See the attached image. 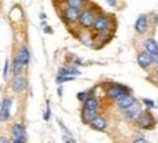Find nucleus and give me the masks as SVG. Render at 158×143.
<instances>
[{"label": "nucleus", "mask_w": 158, "mask_h": 143, "mask_svg": "<svg viewBox=\"0 0 158 143\" xmlns=\"http://www.w3.org/2000/svg\"><path fill=\"white\" fill-rule=\"evenodd\" d=\"M100 114V101L95 95V88L91 89L88 97L82 102V107H81V120L84 124H88L95 115Z\"/></svg>", "instance_id": "f257e3e1"}, {"label": "nucleus", "mask_w": 158, "mask_h": 143, "mask_svg": "<svg viewBox=\"0 0 158 143\" xmlns=\"http://www.w3.org/2000/svg\"><path fill=\"white\" fill-rule=\"evenodd\" d=\"M102 88H104V95L108 99H111V101H116L120 97H123L126 93L132 92L127 86L122 85V83H117V82H107V83L102 85Z\"/></svg>", "instance_id": "f03ea898"}, {"label": "nucleus", "mask_w": 158, "mask_h": 143, "mask_svg": "<svg viewBox=\"0 0 158 143\" xmlns=\"http://www.w3.org/2000/svg\"><path fill=\"white\" fill-rule=\"evenodd\" d=\"M111 28V16H108L106 13H100L97 15L95 21L92 23L91 29L95 32V34H106L108 32Z\"/></svg>", "instance_id": "7ed1b4c3"}, {"label": "nucleus", "mask_w": 158, "mask_h": 143, "mask_svg": "<svg viewBox=\"0 0 158 143\" xmlns=\"http://www.w3.org/2000/svg\"><path fill=\"white\" fill-rule=\"evenodd\" d=\"M97 18V13L94 12V9H89V7H85V9H82L81 10V13H79V26L82 29H85V31H89L91 26H92V23H94V21H95Z\"/></svg>", "instance_id": "20e7f679"}, {"label": "nucleus", "mask_w": 158, "mask_h": 143, "mask_svg": "<svg viewBox=\"0 0 158 143\" xmlns=\"http://www.w3.org/2000/svg\"><path fill=\"white\" fill-rule=\"evenodd\" d=\"M9 88L13 93L16 95H21L28 89V79L23 76V74H19V76H12L10 82H9Z\"/></svg>", "instance_id": "39448f33"}, {"label": "nucleus", "mask_w": 158, "mask_h": 143, "mask_svg": "<svg viewBox=\"0 0 158 143\" xmlns=\"http://www.w3.org/2000/svg\"><path fill=\"white\" fill-rule=\"evenodd\" d=\"M155 118H154V115L149 113V111H142L141 114H139V117L135 120V124L139 129H142V130H149V129H152V127H155Z\"/></svg>", "instance_id": "423d86ee"}, {"label": "nucleus", "mask_w": 158, "mask_h": 143, "mask_svg": "<svg viewBox=\"0 0 158 143\" xmlns=\"http://www.w3.org/2000/svg\"><path fill=\"white\" fill-rule=\"evenodd\" d=\"M10 109H12V98L5 97L0 104V124H5L10 120Z\"/></svg>", "instance_id": "0eeeda50"}, {"label": "nucleus", "mask_w": 158, "mask_h": 143, "mask_svg": "<svg viewBox=\"0 0 158 143\" xmlns=\"http://www.w3.org/2000/svg\"><path fill=\"white\" fill-rule=\"evenodd\" d=\"M86 126H89V129H92L94 132H106V129H107V126H108V121L104 115L98 114V115H95Z\"/></svg>", "instance_id": "6e6552de"}, {"label": "nucleus", "mask_w": 158, "mask_h": 143, "mask_svg": "<svg viewBox=\"0 0 158 143\" xmlns=\"http://www.w3.org/2000/svg\"><path fill=\"white\" fill-rule=\"evenodd\" d=\"M141 113H142V107L139 105V102L136 101L135 104H132L130 107H127V108L123 109V117L127 121H135L136 118L139 117Z\"/></svg>", "instance_id": "1a4fd4ad"}, {"label": "nucleus", "mask_w": 158, "mask_h": 143, "mask_svg": "<svg viewBox=\"0 0 158 143\" xmlns=\"http://www.w3.org/2000/svg\"><path fill=\"white\" fill-rule=\"evenodd\" d=\"M9 133H10V139H22V140H27V129L22 123H13L9 129Z\"/></svg>", "instance_id": "9d476101"}, {"label": "nucleus", "mask_w": 158, "mask_h": 143, "mask_svg": "<svg viewBox=\"0 0 158 143\" xmlns=\"http://www.w3.org/2000/svg\"><path fill=\"white\" fill-rule=\"evenodd\" d=\"M136 62H138V64H139L143 70H148L154 64L152 56H151V54H148L147 51L139 53V54H138V57H136Z\"/></svg>", "instance_id": "9b49d317"}, {"label": "nucleus", "mask_w": 158, "mask_h": 143, "mask_svg": "<svg viewBox=\"0 0 158 143\" xmlns=\"http://www.w3.org/2000/svg\"><path fill=\"white\" fill-rule=\"evenodd\" d=\"M136 102V98L133 97V93L132 92H129V93H126V95H123V97H120L118 99H116V104H117V107L122 111H123L124 108H127V107H130L132 104Z\"/></svg>", "instance_id": "f8f14e48"}, {"label": "nucleus", "mask_w": 158, "mask_h": 143, "mask_svg": "<svg viewBox=\"0 0 158 143\" xmlns=\"http://www.w3.org/2000/svg\"><path fill=\"white\" fill-rule=\"evenodd\" d=\"M79 13H81V10H78V9L66 7L63 10V19H64L66 23H76L79 19Z\"/></svg>", "instance_id": "ddd939ff"}, {"label": "nucleus", "mask_w": 158, "mask_h": 143, "mask_svg": "<svg viewBox=\"0 0 158 143\" xmlns=\"http://www.w3.org/2000/svg\"><path fill=\"white\" fill-rule=\"evenodd\" d=\"M16 57L19 58V62L27 67L29 64V62H31V54H29V48L28 46H25V44H22V46L19 47V50H18L16 53Z\"/></svg>", "instance_id": "4468645a"}, {"label": "nucleus", "mask_w": 158, "mask_h": 143, "mask_svg": "<svg viewBox=\"0 0 158 143\" xmlns=\"http://www.w3.org/2000/svg\"><path fill=\"white\" fill-rule=\"evenodd\" d=\"M57 74H60V76H73V77H76V76L81 74V72H79V67H76L75 64H66V66H62V67L59 69Z\"/></svg>", "instance_id": "2eb2a0df"}, {"label": "nucleus", "mask_w": 158, "mask_h": 143, "mask_svg": "<svg viewBox=\"0 0 158 143\" xmlns=\"http://www.w3.org/2000/svg\"><path fill=\"white\" fill-rule=\"evenodd\" d=\"M148 16L147 15H141V16L136 19L135 22V31L138 32V34H145L148 31Z\"/></svg>", "instance_id": "dca6fc26"}, {"label": "nucleus", "mask_w": 158, "mask_h": 143, "mask_svg": "<svg viewBox=\"0 0 158 143\" xmlns=\"http://www.w3.org/2000/svg\"><path fill=\"white\" fill-rule=\"evenodd\" d=\"M23 69H25V66L19 62V58H18L16 54H15L13 58L10 60V73H12V76H19V74H23Z\"/></svg>", "instance_id": "f3484780"}, {"label": "nucleus", "mask_w": 158, "mask_h": 143, "mask_svg": "<svg viewBox=\"0 0 158 143\" xmlns=\"http://www.w3.org/2000/svg\"><path fill=\"white\" fill-rule=\"evenodd\" d=\"M143 48H145V51H147L148 54H151L152 57L158 56V44L154 38H147V40L143 41Z\"/></svg>", "instance_id": "a211bd4d"}, {"label": "nucleus", "mask_w": 158, "mask_h": 143, "mask_svg": "<svg viewBox=\"0 0 158 143\" xmlns=\"http://www.w3.org/2000/svg\"><path fill=\"white\" fill-rule=\"evenodd\" d=\"M66 7H72V9H78L82 10V6H84V0H66Z\"/></svg>", "instance_id": "6ab92c4d"}, {"label": "nucleus", "mask_w": 158, "mask_h": 143, "mask_svg": "<svg viewBox=\"0 0 158 143\" xmlns=\"http://www.w3.org/2000/svg\"><path fill=\"white\" fill-rule=\"evenodd\" d=\"M73 79H75L73 76H60V74H57L56 83L62 85V83H64V82H70V80H73Z\"/></svg>", "instance_id": "aec40b11"}, {"label": "nucleus", "mask_w": 158, "mask_h": 143, "mask_svg": "<svg viewBox=\"0 0 158 143\" xmlns=\"http://www.w3.org/2000/svg\"><path fill=\"white\" fill-rule=\"evenodd\" d=\"M9 72H10V60H6V63H5V70H3V79H5V80H7Z\"/></svg>", "instance_id": "412c9836"}, {"label": "nucleus", "mask_w": 158, "mask_h": 143, "mask_svg": "<svg viewBox=\"0 0 158 143\" xmlns=\"http://www.w3.org/2000/svg\"><path fill=\"white\" fill-rule=\"evenodd\" d=\"M88 93H89V91H84V92H79L78 95H76V98H78V101H81V102H84L85 99H86V97H88Z\"/></svg>", "instance_id": "4be33fe9"}, {"label": "nucleus", "mask_w": 158, "mask_h": 143, "mask_svg": "<svg viewBox=\"0 0 158 143\" xmlns=\"http://www.w3.org/2000/svg\"><path fill=\"white\" fill-rule=\"evenodd\" d=\"M63 143H76V140L72 137V134H63Z\"/></svg>", "instance_id": "5701e85b"}, {"label": "nucleus", "mask_w": 158, "mask_h": 143, "mask_svg": "<svg viewBox=\"0 0 158 143\" xmlns=\"http://www.w3.org/2000/svg\"><path fill=\"white\" fill-rule=\"evenodd\" d=\"M50 115H51L50 104H47V107H45V111H44V120H45V121H48V120H50Z\"/></svg>", "instance_id": "b1692460"}, {"label": "nucleus", "mask_w": 158, "mask_h": 143, "mask_svg": "<svg viewBox=\"0 0 158 143\" xmlns=\"http://www.w3.org/2000/svg\"><path fill=\"white\" fill-rule=\"evenodd\" d=\"M142 102L147 105V108H154V107H155V102H154V101H151V99H147V98H145Z\"/></svg>", "instance_id": "393cba45"}, {"label": "nucleus", "mask_w": 158, "mask_h": 143, "mask_svg": "<svg viewBox=\"0 0 158 143\" xmlns=\"http://www.w3.org/2000/svg\"><path fill=\"white\" fill-rule=\"evenodd\" d=\"M0 143H12V142L6 134H0Z\"/></svg>", "instance_id": "a878e982"}, {"label": "nucleus", "mask_w": 158, "mask_h": 143, "mask_svg": "<svg viewBox=\"0 0 158 143\" xmlns=\"http://www.w3.org/2000/svg\"><path fill=\"white\" fill-rule=\"evenodd\" d=\"M132 143H149V142H148L145 137H136L132 140Z\"/></svg>", "instance_id": "bb28decb"}, {"label": "nucleus", "mask_w": 158, "mask_h": 143, "mask_svg": "<svg viewBox=\"0 0 158 143\" xmlns=\"http://www.w3.org/2000/svg\"><path fill=\"white\" fill-rule=\"evenodd\" d=\"M59 126L62 127V129H63V132L66 133V134H70V132H69V129H68V127H64V124H63V123H62L60 120H59Z\"/></svg>", "instance_id": "cd10ccee"}, {"label": "nucleus", "mask_w": 158, "mask_h": 143, "mask_svg": "<svg viewBox=\"0 0 158 143\" xmlns=\"http://www.w3.org/2000/svg\"><path fill=\"white\" fill-rule=\"evenodd\" d=\"M149 79H152L154 82H155V83L158 85V69L155 70V72H154V77H149Z\"/></svg>", "instance_id": "c85d7f7f"}, {"label": "nucleus", "mask_w": 158, "mask_h": 143, "mask_svg": "<svg viewBox=\"0 0 158 143\" xmlns=\"http://www.w3.org/2000/svg\"><path fill=\"white\" fill-rule=\"evenodd\" d=\"M12 143H27V140H22V139H10Z\"/></svg>", "instance_id": "c756f323"}, {"label": "nucleus", "mask_w": 158, "mask_h": 143, "mask_svg": "<svg viewBox=\"0 0 158 143\" xmlns=\"http://www.w3.org/2000/svg\"><path fill=\"white\" fill-rule=\"evenodd\" d=\"M107 3H108V5H111V6H117L116 0H107Z\"/></svg>", "instance_id": "7c9ffc66"}, {"label": "nucleus", "mask_w": 158, "mask_h": 143, "mask_svg": "<svg viewBox=\"0 0 158 143\" xmlns=\"http://www.w3.org/2000/svg\"><path fill=\"white\" fill-rule=\"evenodd\" d=\"M44 32H47V34H51V28H48L47 25L44 26Z\"/></svg>", "instance_id": "2f4dec72"}, {"label": "nucleus", "mask_w": 158, "mask_h": 143, "mask_svg": "<svg viewBox=\"0 0 158 143\" xmlns=\"http://www.w3.org/2000/svg\"><path fill=\"white\" fill-rule=\"evenodd\" d=\"M57 93H59V97H62V93H63V89H62V86H59V89H57Z\"/></svg>", "instance_id": "473e14b6"}]
</instances>
